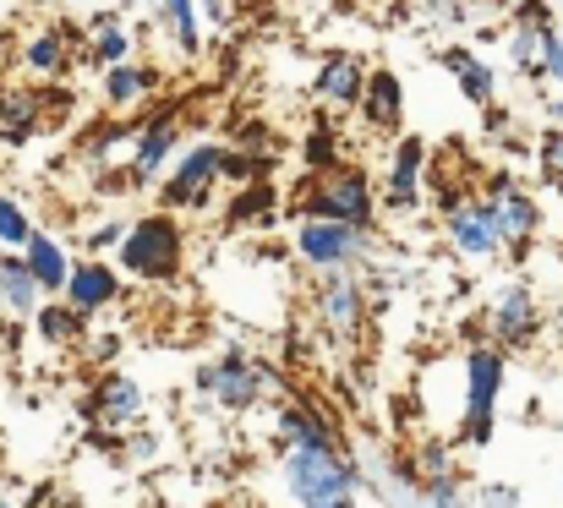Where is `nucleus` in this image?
<instances>
[{"instance_id": "obj_41", "label": "nucleus", "mask_w": 563, "mask_h": 508, "mask_svg": "<svg viewBox=\"0 0 563 508\" xmlns=\"http://www.w3.org/2000/svg\"><path fill=\"white\" fill-rule=\"evenodd\" d=\"M471 498L476 508H526L520 487H509V482H482V487H471Z\"/></svg>"}, {"instance_id": "obj_27", "label": "nucleus", "mask_w": 563, "mask_h": 508, "mask_svg": "<svg viewBox=\"0 0 563 508\" xmlns=\"http://www.w3.org/2000/svg\"><path fill=\"white\" fill-rule=\"evenodd\" d=\"M22 257H27L33 279L44 285V296H49V301H60V296H66V279H71V268H77V263H71V252H66V241H55L49 230H38V235L27 241V252H22Z\"/></svg>"}, {"instance_id": "obj_29", "label": "nucleus", "mask_w": 563, "mask_h": 508, "mask_svg": "<svg viewBox=\"0 0 563 508\" xmlns=\"http://www.w3.org/2000/svg\"><path fill=\"white\" fill-rule=\"evenodd\" d=\"M33 334H38L44 350H82L93 329H88V318H82V312H71L66 301H44V307H38V318H33Z\"/></svg>"}, {"instance_id": "obj_9", "label": "nucleus", "mask_w": 563, "mask_h": 508, "mask_svg": "<svg viewBox=\"0 0 563 508\" xmlns=\"http://www.w3.org/2000/svg\"><path fill=\"white\" fill-rule=\"evenodd\" d=\"M219 180H224V143H191L170 165V175L159 180V202L170 213H202L213 202Z\"/></svg>"}, {"instance_id": "obj_42", "label": "nucleus", "mask_w": 563, "mask_h": 508, "mask_svg": "<svg viewBox=\"0 0 563 508\" xmlns=\"http://www.w3.org/2000/svg\"><path fill=\"white\" fill-rule=\"evenodd\" d=\"M542 82H559V93H563V33L559 27L542 33Z\"/></svg>"}, {"instance_id": "obj_8", "label": "nucleus", "mask_w": 563, "mask_h": 508, "mask_svg": "<svg viewBox=\"0 0 563 508\" xmlns=\"http://www.w3.org/2000/svg\"><path fill=\"white\" fill-rule=\"evenodd\" d=\"M318 329L334 339V344H356L367 334V318H373V301H367V274H329L312 285L307 296Z\"/></svg>"}, {"instance_id": "obj_38", "label": "nucleus", "mask_w": 563, "mask_h": 508, "mask_svg": "<svg viewBox=\"0 0 563 508\" xmlns=\"http://www.w3.org/2000/svg\"><path fill=\"white\" fill-rule=\"evenodd\" d=\"M421 498H427V508H476V498H471V487H465L460 476L427 482V487H421Z\"/></svg>"}, {"instance_id": "obj_24", "label": "nucleus", "mask_w": 563, "mask_h": 508, "mask_svg": "<svg viewBox=\"0 0 563 508\" xmlns=\"http://www.w3.org/2000/svg\"><path fill=\"white\" fill-rule=\"evenodd\" d=\"M132 49H137V27H126L121 11H93V16H88V60H93L99 71L126 66Z\"/></svg>"}, {"instance_id": "obj_20", "label": "nucleus", "mask_w": 563, "mask_h": 508, "mask_svg": "<svg viewBox=\"0 0 563 508\" xmlns=\"http://www.w3.org/2000/svg\"><path fill=\"white\" fill-rule=\"evenodd\" d=\"M438 60H443V71L454 77V88H460L476 110L498 104V71H493V60H487L482 49H471V44H443Z\"/></svg>"}, {"instance_id": "obj_35", "label": "nucleus", "mask_w": 563, "mask_h": 508, "mask_svg": "<svg viewBox=\"0 0 563 508\" xmlns=\"http://www.w3.org/2000/svg\"><path fill=\"white\" fill-rule=\"evenodd\" d=\"M427 11H432V22L438 27H471L482 11H493L487 0H427Z\"/></svg>"}, {"instance_id": "obj_7", "label": "nucleus", "mask_w": 563, "mask_h": 508, "mask_svg": "<svg viewBox=\"0 0 563 508\" xmlns=\"http://www.w3.org/2000/svg\"><path fill=\"white\" fill-rule=\"evenodd\" d=\"M443 213V235H449V246L465 257V263H498L504 252H509V235H504V219H498V208L482 197V186L476 191H460L449 208H438Z\"/></svg>"}, {"instance_id": "obj_34", "label": "nucleus", "mask_w": 563, "mask_h": 508, "mask_svg": "<svg viewBox=\"0 0 563 508\" xmlns=\"http://www.w3.org/2000/svg\"><path fill=\"white\" fill-rule=\"evenodd\" d=\"M537 175H542L548 191L563 197V126H548V132L537 137Z\"/></svg>"}, {"instance_id": "obj_2", "label": "nucleus", "mask_w": 563, "mask_h": 508, "mask_svg": "<svg viewBox=\"0 0 563 508\" xmlns=\"http://www.w3.org/2000/svg\"><path fill=\"white\" fill-rule=\"evenodd\" d=\"M191 388H197V399L219 405L224 416H246L279 388V372L263 355H252L246 344H224L208 366H197Z\"/></svg>"}, {"instance_id": "obj_45", "label": "nucleus", "mask_w": 563, "mask_h": 508, "mask_svg": "<svg viewBox=\"0 0 563 508\" xmlns=\"http://www.w3.org/2000/svg\"><path fill=\"white\" fill-rule=\"evenodd\" d=\"M548 334H553V344H563V307L548 318Z\"/></svg>"}, {"instance_id": "obj_15", "label": "nucleus", "mask_w": 563, "mask_h": 508, "mask_svg": "<svg viewBox=\"0 0 563 508\" xmlns=\"http://www.w3.org/2000/svg\"><path fill=\"white\" fill-rule=\"evenodd\" d=\"M121 296H126V274H121L115 263H104V257H82V263L71 268V279H66V296H60V301L93 323L99 312H115V307H121Z\"/></svg>"}, {"instance_id": "obj_31", "label": "nucleus", "mask_w": 563, "mask_h": 508, "mask_svg": "<svg viewBox=\"0 0 563 508\" xmlns=\"http://www.w3.org/2000/svg\"><path fill=\"white\" fill-rule=\"evenodd\" d=\"M301 165H307V175H323V169L345 165V148H340V132H334L329 115H318V126L301 137Z\"/></svg>"}, {"instance_id": "obj_37", "label": "nucleus", "mask_w": 563, "mask_h": 508, "mask_svg": "<svg viewBox=\"0 0 563 508\" xmlns=\"http://www.w3.org/2000/svg\"><path fill=\"white\" fill-rule=\"evenodd\" d=\"M121 350H126L121 329H104V334H88V344H82V361H88L93 372H110V366L121 361Z\"/></svg>"}, {"instance_id": "obj_25", "label": "nucleus", "mask_w": 563, "mask_h": 508, "mask_svg": "<svg viewBox=\"0 0 563 508\" xmlns=\"http://www.w3.org/2000/svg\"><path fill=\"white\" fill-rule=\"evenodd\" d=\"M285 197L274 180H252V186H235L230 208H224V230H268L279 219Z\"/></svg>"}, {"instance_id": "obj_10", "label": "nucleus", "mask_w": 563, "mask_h": 508, "mask_svg": "<svg viewBox=\"0 0 563 508\" xmlns=\"http://www.w3.org/2000/svg\"><path fill=\"white\" fill-rule=\"evenodd\" d=\"M82 410H88V427L93 432H137L143 416H148V388L132 372L110 366V372H93Z\"/></svg>"}, {"instance_id": "obj_47", "label": "nucleus", "mask_w": 563, "mask_h": 508, "mask_svg": "<svg viewBox=\"0 0 563 508\" xmlns=\"http://www.w3.org/2000/svg\"><path fill=\"white\" fill-rule=\"evenodd\" d=\"M487 5H493V11H504V16H509V11H515V5H520V0H487Z\"/></svg>"}, {"instance_id": "obj_48", "label": "nucleus", "mask_w": 563, "mask_h": 508, "mask_svg": "<svg viewBox=\"0 0 563 508\" xmlns=\"http://www.w3.org/2000/svg\"><path fill=\"white\" fill-rule=\"evenodd\" d=\"M0 508H22V504H16V498H0Z\"/></svg>"}, {"instance_id": "obj_13", "label": "nucleus", "mask_w": 563, "mask_h": 508, "mask_svg": "<svg viewBox=\"0 0 563 508\" xmlns=\"http://www.w3.org/2000/svg\"><path fill=\"white\" fill-rule=\"evenodd\" d=\"M181 104H159L154 115H143V132L132 143V159H126V175L132 186H154L165 165H176V148H181Z\"/></svg>"}, {"instance_id": "obj_22", "label": "nucleus", "mask_w": 563, "mask_h": 508, "mask_svg": "<svg viewBox=\"0 0 563 508\" xmlns=\"http://www.w3.org/2000/svg\"><path fill=\"white\" fill-rule=\"evenodd\" d=\"M362 126H367V132H383V137H405V82H399L388 66H373V77H367Z\"/></svg>"}, {"instance_id": "obj_33", "label": "nucleus", "mask_w": 563, "mask_h": 508, "mask_svg": "<svg viewBox=\"0 0 563 508\" xmlns=\"http://www.w3.org/2000/svg\"><path fill=\"white\" fill-rule=\"evenodd\" d=\"M274 148L268 154H252V148H230L224 143V180L230 186H252V180H274Z\"/></svg>"}, {"instance_id": "obj_14", "label": "nucleus", "mask_w": 563, "mask_h": 508, "mask_svg": "<svg viewBox=\"0 0 563 508\" xmlns=\"http://www.w3.org/2000/svg\"><path fill=\"white\" fill-rule=\"evenodd\" d=\"M82 38H88V33H77V27H66V22H38V27L22 38V49H16L22 77H27V82H38V88L60 82V77L71 71V60H77V44H82Z\"/></svg>"}, {"instance_id": "obj_36", "label": "nucleus", "mask_w": 563, "mask_h": 508, "mask_svg": "<svg viewBox=\"0 0 563 508\" xmlns=\"http://www.w3.org/2000/svg\"><path fill=\"white\" fill-rule=\"evenodd\" d=\"M410 460H416V471H421V487H427V482H443V476H460V471H454V460H449V449H443L438 438H427Z\"/></svg>"}, {"instance_id": "obj_6", "label": "nucleus", "mask_w": 563, "mask_h": 508, "mask_svg": "<svg viewBox=\"0 0 563 508\" xmlns=\"http://www.w3.org/2000/svg\"><path fill=\"white\" fill-rule=\"evenodd\" d=\"M504 383H509V350H498L493 339H476L465 350V416H460V443L465 449H487L493 443Z\"/></svg>"}, {"instance_id": "obj_1", "label": "nucleus", "mask_w": 563, "mask_h": 508, "mask_svg": "<svg viewBox=\"0 0 563 508\" xmlns=\"http://www.w3.org/2000/svg\"><path fill=\"white\" fill-rule=\"evenodd\" d=\"M279 487L296 508H362V465L351 449H279Z\"/></svg>"}, {"instance_id": "obj_26", "label": "nucleus", "mask_w": 563, "mask_h": 508, "mask_svg": "<svg viewBox=\"0 0 563 508\" xmlns=\"http://www.w3.org/2000/svg\"><path fill=\"white\" fill-rule=\"evenodd\" d=\"M154 88H159V71H154L148 60H126V66L99 71V99H104V110H132V104H143Z\"/></svg>"}, {"instance_id": "obj_40", "label": "nucleus", "mask_w": 563, "mask_h": 508, "mask_svg": "<svg viewBox=\"0 0 563 508\" xmlns=\"http://www.w3.org/2000/svg\"><path fill=\"white\" fill-rule=\"evenodd\" d=\"M482 132H487L498 148H520V126H515V115H509L504 104H487V110H482Z\"/></svg>"}, {"instance_id": "obj_30", "label": "nucleus", "mask_w": 563, "mask_h": 508, "mask_svg": "<svg viewBox=\"0 0 563 508\" xmlns=\"http://www.w3.org/2000/svg\"><path fill=\"white\" fill-rule=\"evenodd\" d=\"M542 33L537 22H515L509 16V33H504V49H509V66L526 77V82H542Z\"/></svg>"}, {"instance_id": "obj_32", "label": "nucleus", "mask_w": 563, "mask_h": 508, "mask_svg": "<svg viewBox=\"0 0 563 508\" xmlns=\"http://www.w3.org/2000/svg\"><path fill=\"white\" fill-rule=\"evenodd\" d=\"M33 235H38V224L27 219L22 197L0 186V246H5V252H27V241H33Z\"/></svg>"}, {"instance_id": "obj_3", "label": "nucleus", "mask_w": 563, "mask_h": 508, "mask_svg": "<svg viewBox=\"0 0 563 508\" xmlns=\"http://www.w3.org/2000/svg\"><path fill=\"white\" fill-rule=\"evenodd\" d=\"M290 208H296V219H340V224H367V230H377L383 197H377L373 175L345 159V165L323 169V175H307Z\"/></svg>"}, {"instance_id": "obj_46", "label": "nucleus", "mask_w": 563, "mask_h": 508, "mask_svg": "<svg viewBox=\"0 0 563 508\" xmlns=\"http://www.w3.org/2000/svg\"><path fill=\"white\" fill-rule=\"evenodd\" d=\"M548 126H563V93L553 99V104H548Z\"/></svg>"}, {"instance_id": "obj_16", "label": "nucleus", "mask_w": 563, "mask_h": 508, "mask_svg": "<svg viewBox=\"0 0 563 508\" xmlns=\"http://www.w3.org/2000/svg\"><path fill=\"white\" fill-rule=\"evenodd\" d=\"M367 77L373 66L351 49H329L318 60V77H312V99L329 104V110H362V93H367Z\"/></svg>"}, {"instance_id": "obj_17", "label": "nucleus", "mask_w": 563, "mask_h": 508, "mask_svg": "<svg viewBox=\"0 0 563 508\" xmlns=\"http://www.w3.org/2000/svg\"><path fill=\"white\" fill-rule=\"evenodd\" d=\"M49 93L38 88V82H11V88H0V143L5 148H22V143H33L44 126H49Z\"/></svg>"}, {"instance_id": "obj_39", "label": "nucleus", "mask_w": 563, "mask_h": 508, "mask_svg": "<svg viewBox=\"0 0 563 508\" xmlns=\"http://www.w3.org/2000/svg\"><path fill=\"white\" fill-rule=\"evenodd\" d=\"M126 230H132V219H104V224H93V230L82 235V246H88V257H104V252H121V241H126Z\"/></svg>"}, {"instance_id": "obj_21", "label": "nucleus", "mask_w": 563, "mask_h": 508, "mask_svg": "<svg viewBox=\"0 0 563 508\" xmlns=\"http://www.w3.org/2000/svg\"><path fill=\"white\" fill-rule=\"evenodd\" d=\"M44 301H49V296H44V285L33 279L27 257L0 246V312H5L11 323H33Z\"/></svg>"}, {"instance_id": "obj_5", "label": "nucleus", "mask_w": 563, "mask_h": 508, "mask_svg": "<svg viewBox=\"0 0 563 508\" xmlns=\"http://www.w3.org/2000/svg\"><path fill=\"white\" fill-rule=\"evenodd\" d=\"M290 246H296V263L312 279H329V274L367 268V257L377 252V230H367V224H340V219H296Z\"/></svg>"}, {"instance_id": "obj_44", "label": "nucleus", "mask_w": 563, "mask_h": 508, "mask_svg": "<svg viewBox=\"0 0 563 508\" xmlns=\"http://www.w3.org/2000/svg\"><path fill=\"white\" fill-rule=\"evenodd\" d=\"M197 11H202L208 27H230V5L224 0H197Z\"/></svg>"}, {"instance_id": "obj_18", "label": "nucleus", "mask_w": 563, "mask_h": 508, "mask_svg": "<svg viewBox=\"0 0 563 508\" xmlns=\"http://www.w3.org/2000/svg\"><path fill=\"white\" fill-rule=\"evenodd\" d=\"M274 438L279 449H345L340 427L318 405H301V399H274Z\"/></svg>"}, {"instance_id": "obj_23", "label": "nucleus", "mask_w": 563, "mask_h": 508, "mask_svg": "<svg viewBox=\"0 0 563 508\" xmlns=\"http://www.w3.org/2000/svg\"><path fill=\"white\" fill-rule=\"evenodd\" d=\"M487 197V191H482ZM493 208H498V219H504V235H509V257H526L531 252V241L542 235V202H537V191H526V186H509V191H498V197H487Z\"/></svg>"}, {"instance_id": "obj_12", "label": "nucleus", "mask_w": 563, "mask_h": 508, "mask_svg": "<svg viewBox=\"0 0 563 508\" xmlns=\"http://www.w3.org/2000/svg\"><path fill=\"white\" fill-rule=\"evenodd\" d=\"M427 169H432V148H427V137L405 132V137L394 143V154H388V175H383V186H377V197H383V213H399V219H410V213L421 208Z\"/></svg>"}, {"instance_id": "obj_43", "label": "nucleus", "mask_w": 563, "mask_h": 508, "mask_svg": "<svg viewBox=\"0 0 563 508\" xmlns=\"http://www.w3.org/2000/svg\"><path fill=\"white\" fill-rule=\"evenodd\" d=\"M509 16H515V22H537V27H559V22H553V5H548V0H520V5H515Z\"/></svg>"}, {"instance_id": "obj_19", "label": "nucleus", "mask_w": 563, "mask_h": 508, "mask_svg": "<svg viewBox=\"0 0 563 508\" xmlns=\"http://www.w3.org/2000/svg\"><path fill=\"white\" fill-rule=\"evenodd\" d=\"M137 132H143V121H99V126H93V132L82 137V148H77L82 169H88L93 180H104V175L126 169V159H132V143H137Z\"/></svg>"}, {"instance_id": "obj_4", "label": "nucleus", "mask_w": 563, "mask_h": 508, "mask_svg": "<svg viewBox=\"0 0 563 508\" xmlns=\"http://www.w3.org/2000/svg\"><path fill=\"white\" fill-rule=\"evenodd\" d=\"M187 263V230L170 208H154L143 219H132L121 252H115V268L137 285H170Z\"/></svg>"}, {"instance_id": "obj_11", "label": "nucleus", "mask_w": 563, "mask_h": 508, "mask_svg": "<svg viewBox=\"0 0 563 508\" xmlns=\"http://www.w3.org/2000/svg\"><path fill=\"white\" fill-rule=\"evenodd\" d=\"M487 334L498 350H531L537 339L548 334V312H542V301H537V290L526 285V279H509V285H498V296L487 301Z\"/></svg>"}, {"instance_id": "obj_28", "label": "nucleus", "mask_w": 563, "mask_h": 508, "mask_svg": "<svg viewBox=\"0 0 563 508\" xmlns=\"http://www.w3.org/2000/svg\"><path fill=\"white\" fill-rule=\"evenodd\" d=\"M154 22H159L165 38L176 44V55H187V60L202 55V33H208V22H202L197 0H159V5H154Z\"/></svg>"}]
</instances>
